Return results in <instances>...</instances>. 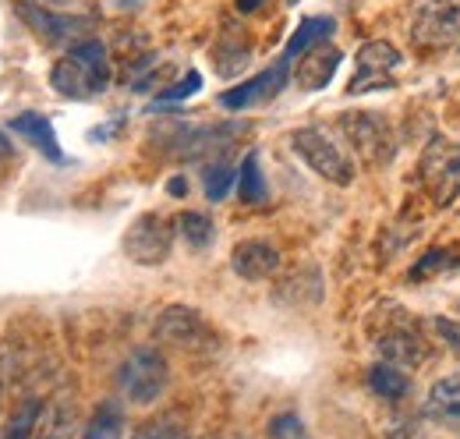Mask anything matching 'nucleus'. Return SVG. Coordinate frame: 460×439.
Returning <instances> with one entry per match:
<instances>
[{"label": "nucleus", "mask_w": 460, "mask_h": 439, "mask_svg": "<svg viewBox=\"0 0 460 439\" xmlns=\"http://www.w3.org/2000/svg\"><path fill=\"white\" fill-rule=\"evenodd\" d=\"M173 227H177V234H181L191 248H206V245L213 241V220L206 217V213L188 210V213H181V217L173 220Z\"/></svg>", "instance_id": "nucleus-22"}, {"label": "nucleus", "mask_w": 460, "mask_h": 439, "mask_svg": "<svg viewBox=\"0 0 460 439\" xmlns=\"http://www.w3.org/2000/svg\"><path fill=\"white\" fill-rule=\"evenodd\" d=\"M368 390H372L376 397H383V400H403L411 383H407L403 369L390 365V362H379V365L368 369Z\"/></svg>", "instance_id": "nucleus-19"}, {"label": "nucleus", "mask_w": 460, "mask_h": 439, "mask_svg": "<svg viewBox=\"0 0 460 439\" xmlns=\"http://www.w3.org/2000/svg\"><path fill=\"white\" fill-rule=\"evenodd\" d=\"M75 418H78V411H75L71 397H67V393H60L58 400L47 408V415L40 418V426H36V439H71L75 436Z\"/></svg>", "instance_id": "nucleus-18"}, {"label": "nucleus", "mask_w": 460, "mask_h": 439, "mask_svg": "<svg viewBox=\"0 0 460 439\" xmlns=\"http://www.w3.org/2000/svg\"><path fill=\"white\" fill-rule=\"evenodd\" d=\"M341 131L347 135L350 149L368 170H379L394 160V131L390 124L372 110H354L341 117Z\"/></svg>", "instance_id": "nucleus-5"}, {"label": "nucleus", "mask_w": 460, "mask_h": 439, "mask_svg": "<svg viewBox=\"0 0 460 439\" xmlns=\"http://www.w3.org/2000/svg\"><path fill=\"white\" fill-rule=\"evenodd\" d=\"M40 418H43V400H40V397H29V400H25V404L14 411V418H11L7 436H4V439H32V436H36Z\"/></svg>", "instance_id": "nucleus-23"}, {"label": "nucleus", "mask_w": 460, "mask_h": 439, "mask_svg": "<svg viewBox=\"0 0 460 439\" xmlns=\"http://www.w3.org/2000/svg\"><path fill=\"white\" fill-rule=\"evenodd\" d=\"M262 4H266V0H237V11H241V14H252V11H259Z\"/></svg>", "instance_id": "nucleus-31"}, {"label": "nucleus", "mask_w": 460, "mask_h": 439, "mask_svg": "<svg viewBox=\"0 0 460 439\" xmlns=\"http://www.w3.org/2000/svg\"><path fill=\"white\" fill-rule=\"evenodd\" d=\"M114 82V67L111 54L100 40H82L75 47H67V54L60 57L50 71V85L67 100H93L100 93H107Z\"/></svg>", "instance_id": "nucleus-1"}, {"label": "nucleus", "mask_w": 460, "mask_h": 439, "mask_svg": "<svg viewBox=\"0 0 460 439\" xmlns=\"http://www.w3.org/2000/svg\"><path fill=\"white\" fill-rule=\"evenodd\" d=\"M288 75H290V60L280 57V60H277L273 67H266L262 75L248 78V82L237 85V89H227V93L220 96V103L227 110H244V107H252V103H262V100L277 96V93L288 85Z\"/></svg>", "instance_id": "nucleus-12"}, {"label": "nucleus", "mask_w": 460, "mask_h": 439, "mask_svg": "<svg viewBox=\"0 0 460 439\" xmlns=\"http://www.w3.org/2000/svg\"><path fill=\"white\" fill-rule=\"evenodd\" d=\"M18 14L36 29V36H43L47 43H82L89 40L85 32L93 29V18L82 14H64V11H50V7H36V4H22Z\"/></svg>", "instance_id": "nucleus-10"}, {"label": "nucleus", "mask_w": 460, "mask_h": 439, "mask_svg": "<svg viewBox=\"0 0 460 439\" xmlns=\"http://www.w3.org/2000/svg\"><path fill=\"white\" fill-rule=\"evenodd\" d=\"M202 89V75L199 71H188L177 85H171V89H160V96H156V107L160 103H181V100H188V96H195Z\"/></svg>", "instance_id": "nucleus-28"}, {"label": "nucleus", "mask_w": 460, "mask_h": 439, "mask_svg": "<svg viewBox=\"0 0 460 439\" xmlns=\"http://www.w3.org/2000/svg\"><path fill=\"white\" fill-rule=\"evenodd\" d=\"M290 146L294 153L308 164V170H315L323 181L337 184V188H347L354 181V164L344 157V149L323 131V128H297L290 135Z\"/></svg>", "instance_id": "nucleus-4"}, {"label": "nucleus", "mask_w": 460, "mask_h": 439, "mask_svg": "<svg viewBox=\"0 0 460 439\" xmlns=\"http://www.w3.org/2000/svg\"><path fill=\"white\" fill-rule=\"evenodd\" d=\"M418 177L429 192V199L436 206H454V199L460 195V142L457 139H429L421 164H418Z\"/></svg>", "instance_id": "nucleus-2"}, {"label": "nucleus", "mask_w": 460, "mask_h": 439, "mask_svg": "<svg viewBox=\"0 0 460 439\" xmlns=\"http://www.w3.org/2000/svg\"><path fill=\"white\" fill-rule=\"evenodd\" d=\"M376 351L383 362L397 365V369H418L429 362V344L418 336V329L411 327H390L386 333H379Z\"/></svg>", "instance_id": "nucleus-13"}, {"label": "nucleus", "mask_w": 460, "mask_h": 439, "mask_svg": "<svg viewBox=\"0 0 460 439\" xmlns=\"http://www.w3.org/2000/svg\"><path fill=\"white\" fill-rule=\"evenodd\" d=\"M432 329L443 336V344H447L454 354H460V319H443V316H436V319H432Z\"/></svg>", "instance_id": "nucleus-29"}, {"label": "nucleus", "mask_w": 460, "mask_h": 439, "mask_svg": "<svg viewBox=\"0 0 460 439\" xmlns=\"http://www.w3.org/2000/svg\"><path fill=\"white\" fill-rule=\"evenodd\" d=\"M390 439H403V436H390Z\"/></svg>", "instance_id": "nucleus-34"}, {"label": "nucleus", "mask_w": 460, "mask_h": 439, "mask_svg": "<svg viewBox=\"0 0 460 439\" xmlns=\"http://www.w3.org/2000/svg\"><path fill=\"white\" fill-rule=\"evenodd\" d=\"M11 131L14 135H22V139H29L47 160H54V164H64V153H60L58 146V135H54V124H50V117H43V113H36V110H29V113H18L14 121H11Z\"/></svg>", "instance_id": "nucleus-15"}, {"label": "nucleus", "mask_w": 460, "mask_h": 439, "mask_svg": "<svg viewBox=\"0 0 460 439\" xmlns=\"http://www.w3.org/2000/svg\"><path fill=\"white\" fill-rule=\"evenodd\" d=\"M425 415L432 422H447V426H460V372L439 380L425 397Z\"/></svg>", "instance_id": "nucleus-16"}, {"label": "nucleus", "mask_w": 460, "mask_h": 439, "mask_svg": "<svg viewBox=\"0 0 460 439\" xmlns=\"http://www.w3.org/2000/svg\"><path fill=\"white\" fill-rule=\"evenodd\" d=\"M333 29H337V22H333V18H326V14H312V18H301V25L294 29V36H290L288 47H284V57H288L290 64H294V60L305 54L308 47H315V43L330 40V36H333Z\"/></svg>", "instance_id": "nucleus-17"}, {"label": "nucleus", "mask_w": 460, "mask_h": 439, "mask_svg": "<svg viewBox=\"0 0 460 439\" xmlns=\"http://www.w3.org/2000/svg\"><path fill=\"white\" fill-rule=\"evenodd\" d=\"M29 4H40V7H54V4H64V0H29Z\"/></svg>", "instance_id": "nucleus-32"}, {"label": "nucleus", "mask_w": 460, "mask_h": 439, "mask_svg": "<svg viewBox=\"0 0 460 439\" xmlns=\"http://www.w3.org/2000/svg\"><path fill=\"white\" fill-rule=\"evenodd\" d=\"M156 340L173 344V347H184V351H202L213 344V329L209 323L188 309V305H171L160 319H156Z\"/></svg>", "instance_id": "nucleus-9"}, {"label": "nucleus", "mask_w": 460, "mask_h": 439, "mask_svg": "<svg viewBox=\"0 0 460 439\" xmlns=\"http://www.w3.org/2000/svg\"><path fill=\"white\" fill-rule=\"evenodd\" d=\"M120 426H124V418H120V408H117L114 400H111V404H103V408L96 411L93 426L85 429V436H82V439H120Z\"/></svg>", "instance_id": "nucleus-24"}, {"label": "nucleus", "mask_w": 460, "mask_h": 439, "mask_svg": "<svg viewBox=\"0 0 460 439\" xmlns=\"http://www.w3.org/2000/svg\"><path fill=\"white\" fill-rule=\"evenodd\" d=\"M167 192H171V195H184V192H188V181L177 174V177H171V181H167Z\"/></svg>", "instance_id": "nucleus-30"}, {"label": "nucleus", "mask_w": 460, "mask_h": 439, "mask_svg": "<svg viewBox=\"0 0 460 439\" xmlns=\"http://www.w3.org/2000/svg\"><path fill=\"white\" fill-rule=\"evenodd\" d=\"M411 40L425 50L460 43V0H418L411 14Z\"/></svg>", "instance_id": "nucleus-6"}, {"label": "nucleus", "mask_w": 460, "mask_h": 439, "mask_svg": "<svg viewBox=\"0 0 460 439\" xmlns=\"http://www.w3.org/2000/svg\"><path fill=\"white\" fill-rule=\"evenodd\" d=\"M237 199L244 206H259L266 202V177L259 170V153H248L237 166Z\"/></svg>", "instance_id": "nucleus-20"}, {"label": "nucleus", "mask_w": 460, "mask_h": 439, "mask_svg": "<svg viewBox=\"0 0 460 439\" xmlns=\"http://www.w3.org/2000/svg\"><path fill=\"white\" fill-rule=\"evenodd\" d=\"M403 57L394 43L372 40L358 50V71L347 85V93H372V89H394V78L401 71Z\"/></svg>", "instance_id": "nucleus-8"}, {"label": "nucleus", "mask_w": 460, "mask_h": 439, "mask_svg": "<svg viewBox=\"0 0 460 439\" xmlns=\"http://www.w3.org/2000/svg\"><path fill=\"white\" fill-rule=\"evenodd\" d=\"M160 439H177V436H160Z\"/></svg>", "instance_id": "nucleus-33"}, {"label": "nucleus", "mask_w": 460, "mask_h": 439, "mask_svg": "<svg viewBox=\"0 0 460 439\" xmlns=\"http://www.w3.org/2000/svg\"><path fill=\"white\" fill-rule=\"evenodd\" d=\"M213 64H217V71H220L224 78L237 75V71L248 64V43L237 40L234 32H224V36L217 40V47H213Z\"/></svg>", "instance_id": "nucleus-21"}, {"label": "nucleus", "mask_w": 460, "mask_h": 439, "mask_svg": "<svg viewBox=\"0 0 460 439\" xmlns=\"http://www.w3.org/2000/svg\"><path fill=\"white\" fill-rule=\"evenodd\" d=\"M341 60H344V54H341L330 40H323V43L308 47L305 54L297 57V64H294V82H297L305 93H319V89H326V85L333 82Z\"/></svg>", "instance_id": "nucleus-11"}, {"label": "nucleus", "mask_w": 460, "mask_h": 439, "mask_svg": "<svg viewBox=\"0 0 460 439\" xmlns=\"http://www.w3.org/2000/svg\"><path fill=\"white\" fill-rule=\"evenodd\" d=\"M266 439H308V429H305V422H301L294 411H284V415H277V418L270 422Z\"/></svg>", "instance_id": "nucleus-27"}, {"label": "nucleus", "mask_w": 460, "mask_h": 439, "mask_svg": "<svg viewBox=\"0 0 460 439\" xmlns=\"http://www.w3.org/2000/svg\"><path fill=\"white\" fill-rule=\"evenodd\" d=\"M460 259H454V248H432L421 255V263L411 270V280H425V276L439 273V270H457Z\"/></svg>", "instance_id": "nucleus-25"}, {"label": "nucleus", "mask_w": 460, "mask_h": 439, "mask_svg": "<svg viewBox=\"0 0 460 439\" xmlns=\"http://www.w3.org/2000/svg\"><path fill=\"white\" fill-rule=\"evenodd\" d=\"M234 170L230 164H209L206 166V199L209 202H224L230 192V184H234Z\"/></svg>", "instance_id": "nucleus-26"}, {"label": "nucleus", "mask_w": 460, "mask_h": 439, "mask_svg": "<svg viewBox=\"0 0 460 439\" xmlns=\"http://www.w3.org/2000/svg\"><path fill=\"white\" fill-rule=\"evenodd\" d=\"M230 266L241 280H266V276H273L280 270V252L262 237H248V241L234 245Z\"/></svg>", "instance_id": "nucleus-14"}, {"label": "nucleus", "mask_w": 460, "mask_h": 439, "mask_svg": "<svg viewBox=\"0 0 460 439\" xmlns=\"http://www.w3.org/2000/svg\"><path fill=\"white\" fill-rule=\"evenodd\" d=\"M173 230L167 220L160 213H142L128 227L124 234V255L138 266H160L171 259V248H173Z\"/></svg>", "instance_id": "nucleus-7"}, {"label": "nucleus", "mask_w": 460, "mask_h": 439, "mask_svg": "<svg viewBox=\"0 0 460 439\" xmlns=\"http://www.w3.org/2000/svg\"><path fill=\"white\" fill-rule=\"evenodd\" d=\"M117 383H120L124 400L146 408V404L160 400V393H164L167 383H171L167 358H164L160 351H153V347H138V351H131V358L120 365Z\"/></svg>", "instance_id": "nucleus-3"}]
</instances>
